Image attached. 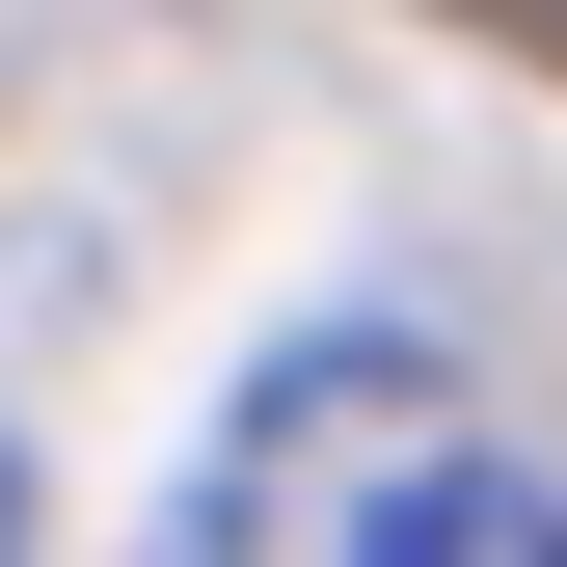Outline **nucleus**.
Returning <instances> with one entry per match:
<instances>
[{
	"label": "nucleus",
	"instance_id": "nucleus-1",
	"mask_svg": "<svg viewBox=\"0 0 567 567\" xmlns=\"http://www.w3.org/2000/svg\"><path fill=\"white\" fill-rule=\"evenodd\" d=\"M486 486V405L433 324H298L217 379V433H189L163 540L135 567H433V514Z\"/></svg>",
	"mask_w": 567,
	"mask_h": 567
},
{
	"label": "nucleus",
	"instance_id": "nucleus-2",
	"mask_svg": "<svg viewBox=\"0 0 567 567\" xmlns=\"http://www.w3.org/2000/svg\"><path fill=\"white\" fill-rule=\"evenodd\" d=\"M433 567H567V514H540V486H514V460H486V486H460V514H433Z\"/></svg>",
	"mask_w": 567,
	"mask_h": 567
},
{
	"label": "nucleus",
	"instance_id": "nucleus-3",
	"mask_svg": "<svg viewBox=\"0 0 567 567\" xmlns=\"http://www.w3.org/2000/svg\"><path fill=\"white\" fill-rule=\"evenodd\" d=\"M28 540H54V514H28V433H0V567H28Z\"/></svg>",
	"mask_w": 567,
	"mask_h": 567
}]
</instances>
